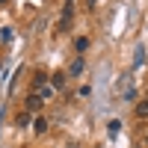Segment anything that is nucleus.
<instances>
[{
    "mask_svg": "<svg viewBox=\"0 0 148 148\" xmlns=\"http://www.w3.org/2000/svg\"><path fill=\"white\" fill-rule=\"evenodd\" d=\"M71 15H74V3L71 0H65V6H62V18H59V33H65L71 27Z\"/></svg>",
    "mask_w": 148,
    "mask_h": 148,
    "instance_id": "nucleus-1",
    "label": "nucleus"
},
{
    "mask_svg": "<svg viewBox=\"0 0 148 148\" xmlns=\"http://www.w3.org/2000/svg\"><path fill=\"white\" fill-rule=\"evenodd\" d=\"M24 104H27V113H39V110H42V98L39 95H30Z\"/></svg>",
    "mask_w": 148,
    "mask_h": 148,
    "instance_id": "nucleus-2",
    "label": "nucleus"
},
{
    "mask_svg": "<svg viewBox=\"0 0 148 148\" xmlns=\"http://www.w3.org/2000/svg\"><path fill=\"white\" fill-rule=\"evenodd\" d=\"M51 86H53V89H62V86H65V74H62V71H56L53 77H51Z\"/></svg>",
    "mask_w": 148,
    "mask_h": 148,
    "instance_id": "nucleus-3",
    "label": "nucleus"
},
{
    "mask_svg": "<svg viewBox=\"0 0 148 148\" xmlns=\"http://www.w3.org/2000/svg\"><path fill=\"white\" fill-rule=\"evenodd\" d=\"M36 89H39V98H42V101H51V95H53V89H51V86H36Z\"/></svg>",
    "mask_w": 148,
    "mask_h": 148,
    "instance_id": "nucleus-4",
    "label": "nucleus"
},
{
    "mask_svg": "<svg viewBox=\"0 0 148 148\" xmlns=\"http://www.w3.org/2000/svg\"><path fill=\"white\" fill-rule=\"evenodd\" d=\"M80 71H83V59H74V62L68 65V74H71V77H77Z\"/></svg>",
    "mask_w": 148,
    "mask_h": 148,
    "instance_id": "nucleus-5",
    "label": "nucleus"
},
{
    "mask_svg": "<svg viewBox=\"0 0 148 148\" xmlns=\"http://www.w3.org/2000/svg\"><path fill=\"white\" fill-rule=\"evenodd\" d=\"M136 116H139V119H148V98L136 104Z\"/></svg>",
    "mask_w": 148,
    "mask_h": 148,
    "instance_id": "nucleus-6",
    "label": "nucleus"
},
{
    "mask_svg": "<svg viewBox=\"0 0 148 148\" xmlns=\"http://www.w3.org/2000/svg\"><path fill=\"white\" fill-rule=\"evenodd\" d=\"M15 125H18V127H24V125H30V113H21V116L15 119Z\"/></svg>",
    "mask_w": 148,
    "mask_h": 148,
    "instance_id": "nucleus-7",
    "label": "nucleus"
},
{
    "mask_svg": "<svg viewBox=\"0 0 148 148\" xmlns=\"http://www.w3.org/2000/svg\"><path fill=\"white\" fill-rule=\"evenodd\" d=\"M74 47H77V51H86V47H89V39H83V36H80V39L74 42Z\"/></svg>",
    "mask_w": 148,
    "mask_h": 148,
    "instance_id": "nucleus-8",
    "label": "nucleus"
},
{
    "mask_svg": "<svg viewBox=\"0 0 148 148\" xmlns=\"http://www.w3.org/2000/svg\"><path fill=\"white\" fill-rule=\"evenodd\" d=\"M45 130H47V121L39 119V121H36V133H45Z\"/></svg>",
    "mask_w": 148,
    "mask_h": 148,
    "instance_id": "nucleus-9",
    "label": "nucleus"
},
{
    "mask_svg": "<svg viewBox=\"0 0 148 148\" xmlns=\"http://www.w3.org/2000/svg\"><path fill=\"white\" fill-rule=\"evenodd\" d=\"M145 145H148V136H145Z\"/></svg>",
    "mask_w": 148,
    "mask_h": 148,
    "instance_id": "nucleus-10",
    "label": "nucleus"
},
{
    "mask_svg": "<svg viewBox=\"0 0 148 148\" xmlns=\"http://www.w3.org/2000/svg\"><path fill=\"white\" fill-rule=\"evenodd\" d=\"M0 3H6V0H0Z\"/></svg>",
    "mask_w": 148,
    "mask_h": 148,
    "instance_id": "nucleus-11",
    "label": "nucleus"
}]
</instances>
